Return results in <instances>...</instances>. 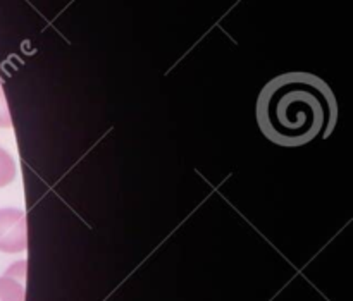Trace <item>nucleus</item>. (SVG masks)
<instances>
[{"label": "nucleus", "mask_w": 353, "mask_h": 301, "mask_svg": "<svg viewBox=\"0 0 353 301\" xmlns=\"http://www.w3.org/2000/svg\"><path fill=\"white\" fill-rule=\"evenodd\" d=\"M262 134L279 147L295 148L333 133L338 102L331 86L312 72L276 76L262 88L255 105Z\"/></svg>", "instance_id": "obj_1"}, {"label": "nucleus", "mask_w": 353, "mask_h": 301, "mask_svg": "<svg viewBox=\"0 0 353 301\" xmlns=\"http://www.w3.org/2000/svg\"><path fill=\"white\" fill-rule=\"evenodd\" d=\"M26 247V214L19 209H0V251L23 253Z\"/></svg>", "instance_id": "obj_2"}, {"label": "nucleus", "mask_w": 353, "mask_h": 301, "mask_svg": "<svg viewBox=\"0 0 353 301\" xmlns=\"http://www.w3.org/2000/svg\"><path fill=\"white\" fill-rule=\"evenodd\" d=\"M24 300H26L24 282L3 274L2 278H0V301H24Z\"/></svg>", "instance_id": "obj_3"}, {"label": "nucleus", "mask_w": 353, "mask_h": 301, "mask_svg": "<svg viewBox=\"0 0 353 301\" xmlns=\"http://www.w3.org/2000/svg\"><path fill=\"white\" fill-rule=\"evenodd\" d=\"M16 178V162L7 150L0 148V188L9 186Z\"/></svg>", "instance_id": "obj_4"}, {"label": "nucleus", "mask_w": 353, "mask_h": 301, "mask_svg": "<svg viewBox=\"0 0 353 301\" xmlns=\"http://www.w3.org/2000/svg\"><path fill=\"white\" fill-rule=\"evenodd\" d=\"M10 114L9 109H7L6 98H3L2 86H0V127H10Z\"/></svg>", "instance_id": "obj_5"}, {"label": "nucleus", "mask_w": 353, "mask_h": 301, "mask_svg": "<svg viewBox=\"0 0 353 301\" xmlns=\"http://www.w3.org/2000/svg\"><path fill=\"white\" fill-rule=\"evenodd\" d=\"M24 274H26V262L24 260L16 262V264H14L12 267L6 272V276H9V278H14V279H17V281H23V282H24Z\"/></svg>", "instance_id": "obj_6"}]
</instances>
